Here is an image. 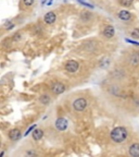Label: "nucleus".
Returning <instances> with one entry per match:
<instances>
[{
	"label": "nucleus",
	"instance_id": "obj_1",
	"mask_svg": "<svg viewBox=\"0 0 139 157\" xmlns=\"http://www.w3.org/2000/svg\"><path fill=\"white\" fill-rule=\"evenodd\" d=\"M127 135H128V132L126 128L116 127L111 131V140L115 143H122L127 139Z\"/></svg>",
	"mask_w": 139,
	"mask_h": 157
},
{
	"label": "nucleus",
	"instance_id": "obj_2",
	"mask_svg": "<svg viewBox=\"0 0 139 157\" xmlns=\"http://www.w3.org/2000/svg\"><path fill=\"white\" fill-rule=\"evenodd\" d=\"M73 107L76 111H83L87 107V101L85 98H77L73 103Z\"/></svg>",
	"mask_w": 139,
	"mask_h": 157
},
{
	"label": "nucleus",
	"instance_id": "obj_3",
	"mask_svg": "<svg viewBox=\"0 0 139 157\" xmlns=\"http://www.w3.org/2000/svg\"><path fill=\"white\" fill-rule=\"evenodd\" d=\"M51 91L53 94L56 95H59V94H62L64 91H65V85L60 82H57V83H53L51 85Z\"/></svg>",
	"mask_w": 139,
	"mask_h": 157
},
{
	"label": "nucleus",
	"instance_id": "obj_4",
	"mask_svg": "<svg viewBox=\"0 0 139 157\" xmlns=\"http://www.w3.org/2000/svg\"><path fill=\"white\" fill-rule=\"evenodd\" d=\"M78 62L75 61V60H70V61L66 62L65 64V70L70 73H74L78 70Z\"/></svg>",
	"mask_w": 139,
	"mask_h": 157
},
{
	"label": "nucleus",
	"instance_id": "obj_5",
	"mask_svg": "<svg viewBox=\"0 0 139 157\" xmlns=\"http://www.w3.org/2000/svg\"><path fill=\"white\" fill-rule=\"evenodd\" d=\"M68 125V122L65 118H58L56 121V128L59 131H64L66 130V128Z\"/></svg>",
	"mask_w": 139,
	"mask_h": 157
},
{
	"label": "nucleus",
	"instance_id": "obj_6",
	"mask_svg": "<svg viewBox=\"0 0 139 157\" xmlns=\"http://www.w3.org/2000/svg\"><path fill=\"white\" fill-rule=\"evenodd\" d=\"M9 139L11 141H17L20 140V137H21V131H20V129H11V130L9 131Z\"/></svg>",
	"mask_w": 139,
	"mask_h": 157
},
{
	"label": "nucleus",
	"instance_id": "obj_7",
	"mask_svg": "<svg viewBox=\"0 0 139 157\" xmlns=\"http://www.w3.org/2000/svg\"><path fill=\"white\" fill-rule=\"evenodd\" d=\"M44 20H45V22L47 23V24H53L54 22H56V20H57V15L54 12H48L45 14L44 17Z\"/></svg>",
	"mask_w": 139,
	"mask_h": 157
},
{
	"label": "nucleus",
	"instance_id": "obj_8",
	"mask_svg": "<svg viewBox=\"0 0 139 157\" xmlns=\"http://www.w3.org/2000/svg\"><path fill=\"white\" fill-rule=\"evenodd\" d=\"M128 153L133 157H139V143H134L130 145Z\"/></svg>",
	"mask_w": 139,
	"mask_h": 157
},
{
	"label": "nucleus",
	"instance_id": "obj_9",
	"mask_svg": "<svg viewBox=\"0 0 139 157\" xmlns=\"http://www.w3.org/2000/svg\"><path fill=\"white\" fill-rule=\"evenodd\" d=\"M115 34L114 27L112 25H108L104 29H103V36L107 37V38H112Z\"/></svg>",
	"mask_w": 139,
	"mask_h": 157
},
{
	"label": "nucleus",
	"instance_id": "obj_10",
	"mask_svg": "<svg viewBox=\"0 0 139 157\" xmlns=\"http://www.w3.org/2000/svg\"><path fill=\"white\" fill-rule=\"evenodd\" d=\"M42 136H44V131L42 129H34V131H33V139L35 141L42 140Z\"/></svg>",
	"mask_w": 139,
	"mask_h": 157
},
{
	"label": "nucleus",
	"instance_id": "obj_11",
	"mask_svg": "<svg viewBox=\"0 0 139 157\" xmlns=\"http://www.w3.org/2000/svg\"><path fill=\"white\" fill-rule=\"evenodd\" d=\"M119 17H120L121 20H123V21H128V20H130V17H132V14H130L128 11H126V10H122V11L119 12Z\"/></svg>",
	"mask_w": 139,
	"mask_h": 157
},
{
	"label": "nucleus",
	"instance_id": "obj_12",
	"mask_svg": "<svg viewBox=\"0 0 139 157\" xmlns=\"http://www.w3.org/2000/svg\"><path fill=\"white\" fill-rule=\"evenodd\" d=\"M130 62L133 64V66H138L139 64V55L138 54H134L130 56Z\"/></svg>",
	"mask_w": 139,
	"mask_h": 157
},
{
	"label": "nucleus",
	"instance_id": "obj_13",
	"mask_svg": "<svg viewBox=\"0 0 139 157\" xmlns=\"http://www.w3.org/2000/svg\"><path fill=\"white\" fill-rule=\"evenodd\" d=\"M39 101H40L42 105H48V104L50 103V97H49L47 94H44V95H42L39 97Z\"/></svg>",
	"mask_w": 139,
	"mask_h": 157
},
{
	"label": "nucleus",
	"instance_id": "obj_14",
	"mask_svg": "<svg viewBox=\"0 0 139 157\" xmlns=\"http://www.w3.org/2000/svg\"><path fill=\"white\" fill-rule=\"evenodd\" d=\"M91 17H93V14L89 11H83L81 13V19L84 20V21H89L91 19Z\"/></svg>",
	"mask_w": 139,
	"mask_h": 157
},
{
	"label": "nucleus",
	"instance_id": "obj_15",
	"mask_svg": "<svg viewBox=\"0 0 139 157\" xmlns=\"http://www.w3.org/2000/svg\"><path fill=\"white\" fill-rule=\"evenodd\" d=\"M133 3V0H121V5L124 7H130Z\"/></svg>",
	"mask_w": 139,
	"mask_h": 157
},
{
	"label": "nucleus",
	"instance_id": "obj_16",
	"mask_svg": "<svg viewBox=\"0 0 139 157\" xmlns=\"http://www.w3.org/2000/svg\"><path fill=\"white\" fill-rule=\"evenodd\" d=\"M13 27H14V23H13V22H7L5 24V29H7V31L12 29Z\"/></svg>",
	"mask_w": 139,
	"mask_h": 157
},
{
	"label": "nucleus",
	"instance_id": "obj_17",
	"mask_svg": "<svg viewBox=\"0 0 139 157\" xmlns=\"http://www.w3.org/2000/svg\"><path fill=\"white\" fill-rule=\"evenodd\" d=\"M35 2V0H23V3H24L26 7H31V6H33Z\"/></svg>",
	"mask_w": 139,
	"mask_h": 157
},
{
	"label": "nucleus",
	"instance_id": "obj_18",
	"mask_svg": "<svg viewBox=\"0 0 139 157\" xmlns=\"http://www.w3.org/2000/svg\"><path fill=\"white\" fill-rule=\"evenodd\" d=\"M132 36L135 38H139V29H135L132 31Z\"/></svg>",
	"mask_w": 139,
	"mask_h": 157
},
{
	"label": "nucleus",
	"instance_id": "obj_19",
	"mask_svg": "<svg viewBox=\"0 0 139 157\" xmlns=\"http://www.w3.org/2000/svg\"><path fill=\"white\" fill-rule=\"evenodd\" d=\"M20 38H21V34H20V33H16V34H14V36H13L14 40H19Z\"/></svg>",
	"mask_w": 139,
	"mask_h": 157
},
{
	"label": "nucleus",
	"instance_id": "obj_20",
	"mask_svg": "<svg viewBox=\"0 0 139 157\" xmlns=\"http://www.w3.org/2000/svg\"><path fill=\"white\" fill-rule=\"evenodd\" d=\"M35 128H36V125H32V127L29 128L28 130H27V131H26V132H25V135H27V134H28V133H29V132H31V131H33V130H34Z\"/></svg>",
	"mask_w": 139,
	"mask_h": 157
},
{
	"label": "nucleus",
	"instance_id": "obj_21",
	"mask_svg": "<svg viewBox=\"0 0 139 157\" xmlns=\"http://www.w3.org/2000/svg\"><path fill=\"white\" fill-rule=\"evenodd\" d=\"M126 42H128V43H132V44H134V45H137V46H138V45H139V43H137V42H134V40H130V39H126Z\"/></svg>",
	"mask_w": 139,
	"mask_h": 157
},
{
	"label": "nucleus",
	"instance_id": "obj_22",
	"mask_svg": "<svg viewBox=\"0 0 139 157\" xmlns=\"http://www.w3.org/2000/svg\"><path fill=\"white\" fill-rule=\"evenodd\" d=\"M26 154L27 155H36V153H34V152H27Z\"/></svg>",
	"mask_w": 139,
	"mask_h": 157
},
{
	"label": "nucleus",
	"instance_id": "obj_23",
	"mask_svg": "<svg viewBox=\"0 0 139 157\" xmlns=\"http://www.w3.org/2000/svg\"><path fill=\"white\" fill-rule=\"evenodd\" d=\"M45 1H46V0H42V3H44V2H45Z\"/></svg>",
	"mask_w": 139,
	"mask_h": 157
}]
</instances>
